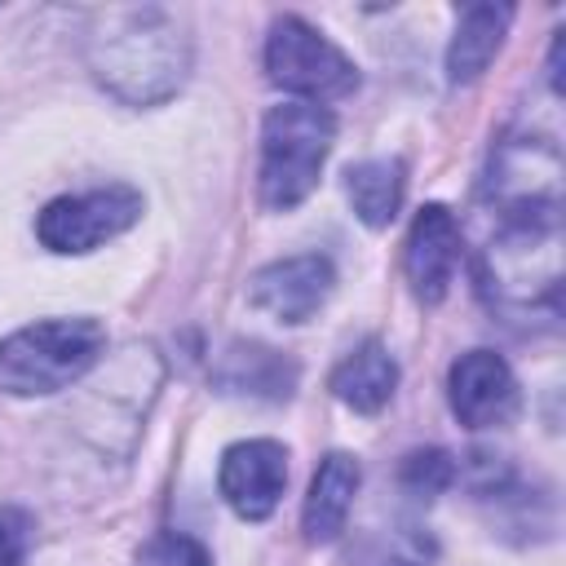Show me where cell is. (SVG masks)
<instances>
[{"instance_id":"cell-1","label":"cell","mask_w":566,"mask_h":566,"mask_svg":"<svg viewBox=\"0 0 566 566\" xmlns=\"http://www.w3.org/2000/svg\"><path fill=\"white\" fill-rule=\"evenodd\" d=\"M478 292L504 323H557L562 265H557V208L504 212V230L478 261Z\"/></svg>"},{"instance_id":"cell-2","label":"cell","mask_w":566,"mask_h":566,"mask_svg":"<svg viewBox=\"0 0 566 566\" xmlns=\"http://www.w3.org/2000/svg\"><path fill=\"white\" fill-rule=\"evenodd\" d=\"M190 44L177 31L172 13L146 4V9H115L102 18V27L88 35V66L93 75L124 102L150 106L177 93L186 80Z\"/></svg>"},{"instance_id":"cell-3","label":"cell","mask_w":566,"mask_h":566,"mask_svg":"<svg viewBox=\"0 0 566 566\" xmlns=\"http://www.w3.org/2000/svg\"><path fill=\"white\" fill-rule=\"evenodd\" d=\"M336 142V115L310 102H283L261 124V172L256 190L270 212H292L318 186L323 159Z\"/></svg>"},{"instance_id":"cell-4","label":"cell","mask_w":566,"mask_h":566,"mask_svg":"<svg viewBox=\"0 0 566 566\" xmlns=\"http://www.w3.org/2000/svg\"><path fill=\"white\" fill-rule=\"evenodd\" d=\"M106 332L97 318H44L0 340V389L31 398L75 385L102 354Z\"/></svg>"},{"instance_id":"cell-5","label":"cell","mask_w":566,"mask_h":566,"mask_svg":"<svg viewBox=\"0 0 566 566\" xmlns=\"http://www.w3.org/2000/svg\"><path fill=\"white\" fill-rule=\"evenodd\" d=\"M265 71L283 93H292L296 102H310V106L340 102L358 88V66L296 13H283L270 27Z\"/></svg>"},{"instance_id":"cell-6","label":"cell","mask_w":566,"mask_h":566,"mask_svg":"<svg viewBox=\"0 0 566 566\" xmlns=\"http://www.w3.org/2000/svg\"><path fill=\"white\" fill-rule=\"evenodd\" d=\"M137 217H142V195L133 186L115 181V186H97V190L62 195V199L44 203V212L35 217V234L49 252L80 256V252H93L106 239L124 234Z\"/></svg>"},{"instance_id":"cell-7","label":"cell","mask_w":566,"mask_h":566,"mask_svg":"<svg viewBox=\"0 0 566 566\" xmlns=\"http://www.w3.org/2000/svg\"><path fill=\"white\" fill-rule=\"evenodd\" d=\"M336 287V270L323 252H301L261 265L248 279V305L270 314L274 323H305L323 310V301Z\"/></svg>"},{"instance_id":"cell-8","label":"cell","mask_w":566,"mask_h":566,"mask_svg":"<svg viewBox=\"0 0 566 566\" xmlns=\"http://www.w3.org/2000/svg\"><path fill=\"white\" fill-rule=\"evenodd\" d=\"M221 500L243 517V522H265L287 486V447L274 438H248L226 447L221 469H217Z\"/></svg>"},{"instance_id":"cell-9","label":"cell","mask_w":566,"mask_h":566,"mask_svg":"<svg viewBox=\"0 0 566 566\" xmlns=\"http://www.w3.org/2000/svg\"><path fill=\"white\" fill-rule=\"evenodd\" d=\"M447 398H451V411L464 429H495V424H509L517 416V380L509 371V363L495 354V349H469L451 363V376H447Z\"/></svg>"},{"instance_id":"cell-10","label":"cell","mask_w":566,"mask_h":566,"mask_svg":"<svg viewBox=\"0 0 566 566\" xmlns=\"http://www.w3.org/2000/svg\"><path fill=\"white\" fill-rule=\"evenodd\" d=\"M411 292L424 305H438L455 279L460 265V226L451 217V208L442 203H424L407 230V252H402Z\"/></svg>"},{"instance_id":"cell-11","label":"cell","mask_w":566,"mask_h":566,"mask_svg":"<svg viewBox=\"0 0 566 566\" xmlns=\"http://www.w3.org/2000/svg\"><path fill=\"white\" fill-rule=\"evenodd\" d=\"M301 367L256 340H234L212 367V385L230 398H256V402H287L296 389Z\"/></svg>"},{"instance_id":"cell-12","label":"cell","mask_w":566,"mask_h":566,"mask_svg":"<svg viewBox=\"0 0 566 566\" xmlns=\"http://www.w3.org/2000/svg\"><path fill=\"white\" fill-rule=\"evenodd\" d=\"M358 482H363V469H358V460L349 451L323 455V464H318V473L310 482L305 509H301V531H305L310 544H332L345 531V517L354 509Z\"/></svg>"},{"instance_id":"cell-13","label":"cell","mask_w":566,"mask_h":566,"mask_svg":"<svg viewBox=\"0 0 566 566\" xmlns=\"http://www.w3.org/2000/svg\"><path fill=\"white\" fill-rule=\"evenodd\" d=\"M509 22H513L509 4H469L455 22L451 44H447V80L451 84H473L491 66V57L500 53Z\"/></svg>"},{"instance_id":"cell-14","label":"cell","mask_w":566,"mask_h":566,"mask_svg":"<svg viewBox=\"0 0 566 566\" xmlns=\"http://www.w3.org/2000/svg\"><path fill=\"white\" fill-rule=\"evenodd\" d=\"M327 385L345 407H354L363 416H376L398 389V363L389 358V349L380 340H363L358 349H349L336 363Z\"/></svg>"},{"instance_id":"cell-15","label":"cell","mask_w":566,"mask_h":566,"mask_svg":"<svg viewBox=\"0 0 566 566\" xmlns=\"http://www.w3.org/2000/svg\"><path fill=\"white\" fill-rule=\"evenodd\" d=\"M345 195L358 212L363 226L371 230H385L398 208H402V195H407V164L398 155L389 159H363V164H349L345 168Z\"/></svg>"},{"instance_id":"cell-16","label":"cell","mask_w":566,"mask_h":566,"mask_svg":"<svg viewBox=\"0 0 566 566\" xmlns=\"http://www.w3.org/2000/svg\"><path fill=\"white\" fill-rule=\"evenodd\" d=\"M398 482H402L411 495L433 500V495H442V491L455 482V460H451L447 451H438V447L411 451V455L402 460V469H398Z\"/></svg>"},{"instance_id":"cell-17","label":"cell","mask_w":566,"mask_h":566,"mask_svg":"<svg viewBox=\"0 0 566 566\" xmlns=\"http://www.w3.org/2000/svg\"><path fill=\"white\" fill-rule=\"evenodd\" d=\"M137 566H212V553L181 531H159L155 539L142 544Z\"/></svg>"},{"instance_id":"cell-18","label":"cell","mask_w":566,"mask_h":566,"mask_svg":"<svg viewBox=\"0 0 566 566\" xmlns=\"http://www.w3.org/2000/svg\"><path fill=\"white\" fill-rule=\"evenodd\" d=\"M31 513L18 504H0V566H22L31 548Z\"/></svg>"}]
</instances>
